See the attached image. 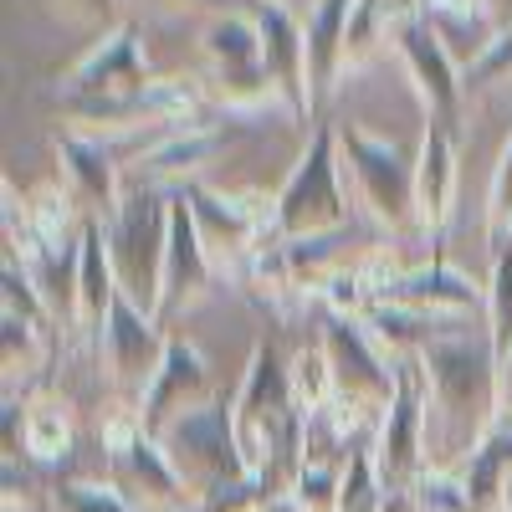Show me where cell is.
Listing matches in <instances>:
<instances>
[{
	"mask_svg": "<svg viewBox=\"0 0 512 512\" xmlns=\"http://www.w3.org/2000/svg\"><path fill=\"white\" fill-rule=\"evenodd\" d=\"M251 16L262 26V52H267V77L287 93V103L297 108V118H308V57H303V21L292 16V6L282 0H251Z\"/></svg>",
	"mask_w": 512,
	"mask_h": 512,
	"instance_id": "cell-16",
	"label": "cell"
},
{
	"mask_svg": "<svg viewBox=\"0 0 512 512\" xmlns=\"http://www.w3.org/2000/svg\"><path fill=\"white\" fill-rule=\"evenodd\" d=\"M507 72H512V21L487 41V52H482L472 67H461V88H466V93H487L492 82H502Z\"/></svg>",
	"mask_w": 512,
	"mask_h": 512,
	"instance_id": "cell-30",
	"label": "cell"
},
{
	"mask_svg": "<svg viewBox=\"0 0 512 512\" xmlns=\"http://www.w3.org/2000/svg\"><path fill=\"white\" fill-rule=\"evenodd\" d=\"M502 512H512V482H507V492H502Z\"/></svg>",
	"mask_w": 512,
	"mask_h": 512,
	"instance_id": "cell-34",
	"label": "cell"
},
{
	"mask_svg": "<svg viewBox=\"0 0 512 512\" xmlns=\"http://www.w3.org/2000/svg\"><path fill=\"white\" fill-rule=\"evenodd\" d=\"M456 477H461V487H466V497H472L477 512H502V492L512 482V420L492 425L487 441L466 456V466Z\"/></svg>",
	"mask_w": 512,
	"mask_h": 512,
	"instance_id": "cell-22",
	"label": "cell"
},
{
	"mask_svg": "<svg viewBox=\"0 0 512 512\" xmlns=\"http://www.w3.org/2000/svg\"><path fill=\"white\" fill-rule=\"evenodd\" d=\"M52 502H57V512H139L113 482H103V487L98 482H62L52 492Z\"/></svg>",
	"mask_w": 512,
	"mask_h": 512,
	"instance_id": "cell-28",
	"label": "cell"
},
{
	"mask_svg": "<svg viewBox=\"0 0 512 512\" xmlns=\"http://www.w3.org/2000/svg\"><path fill=\"white\" fill-rule=\"evenodd\" d=\"M98 349H103V364H108V379L118 390H134L144 395L149 379L159 374L164 364V349H169V333L159 318H149L144 308H134L128 297L118 292L113 297V313L98 333Z\"/></svg>",
	"mask_w": 512,
	"mask_h": 512,
	"instance_id": "cell-11",
	"label": "cell"
},
{
	"mask_svg": "<svg viewBox=\"0 0 512 512\" xmlns=\"http://www.w3.org/2000/svg\"><path fill=\"white\" fill-rule=\"evenodd\" d=\"M159 446L169 451L175 472H180L200 497H210V492H221V487L251 477L226 400H205V405L185 410L180 420H169L164 431H159Z\"/></svg>",
	"mask_w": 512,
	"mask_h": 512,
	"instance_id": "cell-5",
	"label": "cell"
},
{
	"mask_svg": "<svg viewBox=\"0 0 512 512\" xmlns=\"http://www.w3.org/2000/svg\"><path fill=\"white\" fill-rule=\"evenodd\" d=\"M149 62L139 47V31L134 26H113L103 31V41L82 57L67 77H62V98L77 103H108V98H134L149 88Z\"/></svg>",
	"mask_w": 512,
	"mask_h": 512,
	"instance_id": "cell-10",
	"label": "cell"
},
{
	"mask_svg": "<svg viewBox=\"0 0 512 512\" xmlns=\"http://www.w3.org/2000/svg\"><path fill=\"white\" fill-rule=\"evenodd\" d=\"M354 0H313L303 11V57H308V103H318L344 72V31Z\"/></svg>",
	"mask_w": 512,
	"mask_h": 512,
	"instance_id": "cell-21",
	"label": "cell"
},
{
	"mask_svg": "<svg viewBox=\"0 0 512 512\" xmlns=\"http://www.w3.org/2000/svg\"><path fill=\"white\" fill-rule=\"evenodd\" d=\"M482 6H487V11H492V16L502 21V26L512 21V0H482Z\"/></svg>",
	"mask_w": 512,
	"mask_h": 512,
	"instance_id": "cell-32",
	"label": "cell"
},
{
	"mask_svg": "<svg viewBox=\"0 0 512 512\" xmlns=\"http://www.w3.org/2000/svg\"><path fill=\"white\" fill-rule=\"evenodd\" d=\"M451 200H456V139L451 123H431L415 154V226L436 236L451 221Z\"/></svg>",
	"mask_w": 512,
	"mask_h": 512,
	"instance_id": "cell-18",
	"label": "cell"
},
{
	"mask_svg": "<svg viewBox=\"0 0 512 512\" xmlns=\"http://www.w3.org/2000/svg\"><path fill=\"white\" fill-rule=\"evenodd\" d=\"M379 303H400V308H420V313H441V318H472L487 313V297L472 287V277H461L446 262L431 267H400L390 277V287L379 292Z\"/></svg>",
	"mask_w": 512,
	"mask_h": 512,
	"instance_id": "cell-15",
	"label": "cell"
},
{
	"mask_svg": "<svg viewBox=\"0 0 512 512\" xmlns=\"http://www.w3.org/2000/svg\"><path fill=\"white\" fill-rule=\"evenodd\" d=\"M226 149V128H216V123H185V128H169V134L159 139V144H149L144 154H139V180L134 185H164V180H185L190 185V175L200 164H210Z\"/></svg>",
	"mask_w": 512,
	"mask_h": 512,
	"instance_id": "cell-19",
	"label": "cell"
},
{
	"mask_svg": "<svg viewBox=\"0 0 512 512\" xmlns=\"http://www.w3.org/2000/svg\"><path fill=\"white\" fill-rule=\"evenodd\" d=\"M108 461H113V487L139 512H200V492L175 472V461L159 446V436H139L128 451H118Z\"/></svg>",
	"mask_w": 512,
	"mask_h": 512,
	"instance_id": "cell-12",
	"label": "cell"
},
{
	"mask_svg": "<svg viewBox=\"0 0 512 512\" xmlns=\"http://www.w3.org/2000/svg\"><path fill=\"white\" fill-rule=\"evenodd\" d=\"M210 282H216V267H210V251H205V236L195 226V210L185 205V195H175V205H169V251H164L159 323L180 318L195 297H205Z\"/></svg>",
	"mask_w": 512,
	"mask_h": 512,
	"instance_id": "cell-13",
	"label": "cell"
},
{
	"mask_svg": "<svg viewBox=\"0 0 512 512\" xmlns=\"http://www.w3.org/2000/svg\"><path fill=\"white\" fill-rule=\"evenodd\" d=\"M487 226H492V246L512 241V139L502 144L492 185H487Z\"/></svg>",
	"mask_w": 512,
	"mask_h": 512,
	"instance_id": "cell-29",
	"label": "cell"
},
{
	"mask_svg": "<svg viewBox=\"0 0 512 512\" xmlns=\"http://www.w3.org/2000/svg\"><path fill=\"white\" fill-rule=\"evenodd\" d=\"M47 6L72 26H103V31H113L118 16V0H47Z\"/></svg>",
	"mask_w": 512,
	"mask_h": 512,
	"instance_id": "cell-31",
	"label": "cell"
},
{
	"mask_svg": "<svg viewBox=\"0 0 512 512\" xmlns=\"http://www.w3.org/2000/svg\"><path fill=\"white\" fill-rule=\"evenodd\" d=\"M349 195H344V159H338V128H318L308 149L287 169L282 190L272 195V231L277 241L344 231Z\"/></svg>",
	"mask_w": 512,
	"mask_h": 512,
	"instance_id": "cell-3",
	"label": "cell"
},
{
	"mask_svg": "<svg viewBox=\"0 0 512 512\" xmlns=\"http://www.w3.org/2000/svg\"><path fill=\"white\" fill-rule=\"evenodd\" d=\"M21 451L36 461H62L72 451V415L57 400H36L21 415Z\"/></svg>",
	"mask_w": 512,
	"mask_h": 512,
	"instance_id": "cell-23",
	"label": "cell"
},
{
	"mask_svg": "<svg viewBox=\"0 0 512 512\" xmlns=\"http://www.w3.org/2000/svg\"><path fill=\"white\" fill-rule=\"evenodd\" d=\"M390 47H395V57H400L405 77H410V88H415L425 118H431V123H456V108H461L466 88H461V62L451 57L441 31L425 21L420 11H405L390 26Z\"/></svg>",
	"mask_w": 512,
	"mask_h": 512,
	"instance_id": "cell-9",
	"label": "cell"
},
{
	"mask_svg": "<svg viewBox=\"0 0 512 512\" xmlns=\"http://www.w3.org/2000/svg\"><path fill=\"white\" fill-rule=\"evenodd\" d=\"M318 349L328 354V369H333V400H354L384 415V405L395 400V359L374 344L369 323L349 313H328Z\"/></svg>",
	"mask_w": 512,
	"mask_h": 512,
	"instance_id": "cell-8",
	"label": "cell"
},
{
	"mask_svg": "<svg viewBox=\"0 0 512 512\" xmlns=\"http://www.w3.org/2000/svg\"><path fill=\"white\" fill-rule=\"evenodd\" d=\"M287 374H292L297 405H303L308 415L323 410V405L333 400V369H328V354H323V349H303V354L287 364Z\"/></svg>",
	"mask_w": 512,
	"mask_h": 512,
	"instance_id": "cell-26",
	"label": "cell"
},
{
	"mask_svg": "<svg viewBox=\"0 0 512 512\" xmlns=\"http://www.w3.org/2000/svg\"><path fill=\"white\" fill-rule=\"evenodd\" d=\"M205 400H216V395H210V369H205V359L195 354V344H185V338H169L159 374L149 379V390L139 395L144 431L159 436L169 420H180L185 410H195V405H205Z\"/></svg>",
	"mask_w": 512,
	"mask_h": 512,
	"instance_id": "cell-14",
	"label": "cell"
},
{
	"mask_svg": "<svg viewBox=\"0 0 512 512\" xmlns=\"http://www.w3.org/2000/svg\"><path fill=\"white\" fill-rule=\"evenodd\" d=\"M180 195L195 210V226L205 236V251H210L216 277L221 272H236L246 256L256 262V251H267V236L277 241V231H272V200L221 195V190H205V185H185Z\"/></svg>",
	"mask_w": 512,
	"mask_h": 512,
	"instance_id": "cell-7",
	"label": "cell"
},
{
	"mask_svg": "<svg viewBox=\"0 0 512 512\" xmlns=\"http://www.w3.org/2000/svg\"><path fill=\"white\" fill-rule=\"evenodd\" d=\"M0 338H6V374H31L36 359H41V323L0 308Z\"/></svg>",
	"mask_w": 512,
	"mask_h": 512,
	"instance_id": "cell-27",
	"label": "cell"
},
{
	"mask_svg": "<svg viewBox=\"0 0 512 512\" xmlns=\"http://www.w3.org/2000/svg\"><path fill=\"white\" fill-rule=\"evenodd\" d=\"M57 164H62V185L72 190V200L98 210V221H113V210L123 205L128 185L118 180V164H113L108 144L77 128V134L57 139Z\"/></svg>",
	"mask_w": 512,
	"mask_h": 512,
	"instance_id": "cell-17",
	"label": "cell"
},
{
	"mask_svg": "<svg viewBox=\"0 0 512 512\" xmlns=\"http://www.w3.org/2000/svg\"><path fill=\"white\" fill-rule=\"evenodd\" d=\"M169 205H175V195H164L154 185H128L123 190V205L113 210V221H103L118 292L134 308H144L149 318H159V292H164Z\"/></svg>",
	"mask_w": 512,
	"mask_h": 512,
	"instance_id": "cell-2",
	"label": "cell"
},
{
	"mask_svg": "<svg viewBox=\"0 0 512 512\" xmlns=\"http://www.w3.org/2000/svg\"><path fill=\"white\" fill-rule=\"evenodd\" d=\"M390 6H395V11H415V0H390Z\"/></svg>",
	"mask_w": 512,
	"mask_h": 512,
	"instance_id": "cell-33",
	"label": "cell"
},
{
	"mask_svg": "<svg viewBox=\"0 0 512 512\" xmlns=\"http://www.w3.org/2000/svg\"><path fill=\"white\" fill-rule=\"evenodd\" d=\"M72 287H77V297H72V328L103 333V323L113 313V297H118V277H113V262H108V231H103V221H88V231H82V256H77Z\"/></svg>",
	"mask_w": 512,
	"mask_h": 512,
	"instance_id": "cell-20",
	"label": "cell"
},
{
	"mask_svg": "<svg viewBox=\"0 0 512 512\" xmlns=\"http://www.w3.org/2000/svg\"><path fill=\"white\" fill-rule=\"evenodd\" d=\"M338 159H344L359 210L379 231L415 226V164L395 139L369 134L364 123H344L338 128Z\"/></svg>",
	"mask_w": 512,
	"mask_h": 512,
	"instance_id": "cell-4",
	"label": "cell"
},
{
	"mask_svg": "<svg viewBox=\"0 0 512 512\" xmlns=\"http://www.w3.org/2000/svg\"><path fill=\"white\" fill-rule=\"evenodd\" d=\"M333 512H384V482H379L374 451H364V446H354V451H349Z\"/></svg>",
	"mask_w": 512,
	"mask_h": 512,
	"instance_id": "cell-25",
	"label": "cell"
},
{
	"mask_svg": "<svg viewBox=\"0 0 512 512\" xmlns=\"http://www.w3.org/2000/svg\"><path fill=\"white\" fill-rule=\"evenodd\" d=\"M282 6H303V11H308V6H313V0H282Z\"/></svg>",
	"mask_w": 512,
	"mask_h": 512,
	"instance_id": "cell-35",
	"label": "cell"
},
{
	"mask_svg": "<svg viewBox=\"0 0 512 512\" xmlns=\"http://www.w3.org/2000/svg\"><path fill=\"white\" fill-rule=\"evenodd\" d=\"M374 466L384 492H415L425 466V364L420 354L395 359V400L384 405L379 431H374Z\"/></svg>",
	"mask_w": 512,
	"mask_h": 512,
	"instance_id": "cell-6",
	"label": "cell"
},
{
	"mask_svg": "<svg viewBox=\"0 0 512 512\" xmlns=\"http://www.w3.org/2000/svg\"><path fill=\"white\" fill-rule=\"evenodd\" d=\"M487 338L497 359L512 354V241L492 246V282H487Z\"/></svg>",
	"mask_w": 512,
	"mask_h": 512,
	"instance_id": "cell-24",
	"label": "cell"
},
{
	"mask_svg": "<svg viewBox=\"0 0 512 512\" xmlns=\"http://www.w3.org/2000/svg\"><path fill=\"white\" fill-rule=\"evenodd\" d=\"M425 364V466L461 472L487 431L502 420L497 349L487 328H466L456 338L420 349Z\"/></svg>",
	"mask_w": 512,
	"mask_h": 512,
	"instance_id": "cell-1",
	"label": "cell"
}]
</instances>
